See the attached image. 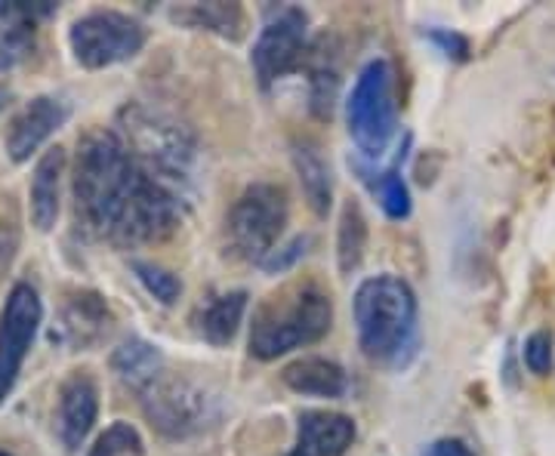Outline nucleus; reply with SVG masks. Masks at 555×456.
Segmentation results:
<instances>
[{
  "instance_id": "nucleus-1",
  "label": "nucleus",
  "mask_w": 555,
  "mask_h": 456,
  "mask_svg": "<svg viewBox=\"0 0 555 456\" xmlns=\"http://www.w3.org/2000/svg\"><path fill=\"white\" fill-rule=\"evenodd\" d=\"M72 192L83 232L120 250L170 238L192 207V195L142 164L115 127L78 142Z\"/></svg>"
},
{
  "instance_id": "nucleus-2",
  "label": "nucleus",
  "mask_w": 555,
  "mask_h": 456,
  "mask_svg": "<svg viewBox=\"0 0 555 456\" xmlns=\"http://www.w3.org/2000/svg\"><path fill=\"white\" fill-rule=\"evenodd\" d=\"M358 349L386 370H408L420 355V299L401 275L383 272L358 284L352 299Z\"/></svg>"
},
{
  "instance_id": "nucleus-3",
  "label": "nucleus",
  "mask_w": 555,
  "mask_h": 456,
  "mask_svg": "<svg viewBox=\"0 0 555 456\" xmlns=\"http://www.w3.org/2000/svg\"><path fill=\"white\" fill-rule=\"evenodd\" d=\"M115 133L160 179H167L170 185H177L179 192L195 198L201 148L195 133L182 120L160 112V108H152V105L130 102L118 112Z\"/></svg>"
},
{
  "instance_id": "nucleus-4",
  "label": "nucleus",
  "mask_w": 555,
  "mask_h": 456,
  "mask_svg": "<svg viewBox=\"0 0 555 456\" xmlns=\"http://www.w3.org/2000/svg\"><path fill=\"white\" fill-rule=\"evenodd\" d=\"M334 327V299L318 284H297L269 297L254 315L247 352L257 361H278L324 339Z\"/></svg>"
},
{
  "instance_id": "nucleus-5",
  "label": "nucleus",
  "mask_w": 555,
  "mask_h": 456,
  "mask_svg": "<svg viewBox=\"0 0 555 456\" xmlns=\"http://www.w3.org/2000/svg\"><path fill=\"white\" fill-rule=\"evenodd\" d=\"M346 127L356 148L377 164L398 136V100L392 62L367 60L346 100Z\"/></svg>"
},
{
  "instance_id": "nucleus-6",
  "label": "nucleus",
  "mask_w": 555,
  "mask_h": 456,
  "mask_svg": "<svg viewBox=\"0 0 555 456\" xmlns=\"http://www.w3.org/2000/svg\"><path fill=\"white\" fill-rule=\"evenodd\" d=\"M291 219V200L278 182H254L238 195L225 217V238L238 259L262 262L281 244Z\"/></svg>"
},
{
  "instance_id": "nucleus-7",
  "label": "nucleus",
  "mask_w": 555,
  "mask_h": 456,
  "mask_svg": "<svg viewBox=\"0 0 555 456\" xmlns=\"http://www.w3.org/2000/svg\"><path fill=\"white\" fill-rule=\"evenodd\" d=\"M139 404L152 429L167 441L198 438L219 419L217 398L201 389L198 382L167 370L139 392Z\"/></svg>"
},
{
  "instance_id": "nucleus-8",
  "label": "nucleus",
  "mask_w": 555,
  "mask_h": 456,
  "mask_svg": "<svg viewBox=\"0 0 555 456\" xmlns=\"http://www.w3.org/2000/svg\"><path fill=\"white\" fill-rule=\"evenodd\" d=\"M149 43V28L120 10H90L68 28L72 60L87 71H102L137 60Z\"/></svg>"
},
{
  "instance_id": "nucleus-9",
  "label": "nucleus",
  "mask_w": 555,
  "mask_h": 456,
  "mask_svg": "<svg viewBox=\"0 0 555 456\" xmlns=\"http://www.w3.org/2000/svg\"><path fill=\"white\" fill-rule=\"evenodd\" d=\"M309 53V13L302 6H275L254 40L250 65L262 90L302 68Z\"/></svg>"
},
{
  "instance_id": "nucleus-10",
  "label": "nucleus",
  "mask_w": 555,
  "mask_h": 456,
  "mask_svg": "<svg viewBox=\"0 0 555 456\" xmlns=\"http://www.w3.org/2000/svg\"><path fill=\"white\" fill-rule=\"evenodd\" d=\"M40 324H43V302L38 290L28 281L13 284L0 309V404L16 389Z\"/></svg>"
},
{
  "instance_id": "nucleus-11",
  "label": "nucleus",
  "mask_w": 555,
  "mask_h": 456,
  "mask_svg": "<svg viewBox=\"0 0 555 456\" xmlns=\"http://www.w3.org/2000/svg\"><path fill=\"white\" fill-rule=\"evenodd\" d=\"M68 118H72V105L60 96L43 93V96L25 102L3 130V148H7L10 160L13 164L31 160V155H38L40 145L50 140Z\"/></svg>"
},
{
  "instance_id": "nucleus-12",
  "label": "nucleus",
  "mask_w": 555,
  "mask_h": 456,
  "mask_svg": "<svg viewBox=\"0 0 555 456\" xmlns=\"http://www.w3.org/2000/svg\"><path fill=\"white\" fill-rule=\"evenodd\" d=\"M100 419V386L87 370H72L56 395V432L68 454H78Z\"/></svg>"
},
{
  "instance_id": "nucleus-13",
  "label": "nucleus",
  "mask_w": 555,
  "mask_h": 456,
  "mask_svg": "<svg viewBox=\"0 0 555 456\" xmlns=\"http://www.w3.org/2000/svg\"><path fill=\"white\" fill-rule=\"evenodd\" d=\"M112 324H115V315L96 290H72L62 302L53 339H60L72 352H83V349L100 346L105 334L112 330Z\"/></svg>"
},
{
  "instance_id": "nucleus-14",
  "label": "nucleus",
  "mask_w": 555,
  "mask_h": 456,
  "mask_svg": "<svg viewBox=\"0 0 555 456\" xmlns=\"http://www.w3.org/2000/svg\"><path fill=\"white\" fill-rule=\"evenodd\" d=\"M53 13H60L56 3L38 0V3H25V0H0V71L16 68L35 50V28L38 22L50 19Z\"/></svg>"
},
{
  "instance_id": "nucleus-15",
  "label": "nucleus",
  "mask_w": 555,
  "mask_h": 456,
  "mask_svg": "<svg viewBox=\"0 0 555 456\" xmlns=\"http://www.w3.org/2000/svg\"><path fill=\"white\" fill-rule=\"evenodd\" d=\"M356 441V419L337 411H302L297 441L284 456H346Z\"/></svg>"
},
{
  "instance_id": "nucleus-16",
  "label": "nucleus",
  "mask_w": 555,
  "mask_h": 456,
  "mask_svg": "<svg viewBox=\"0 0 555 456\" xmlns=\"http://www.w3.org/2000/svg\"><path fill=\"white\" fill-rule=\"evenodd\" d=\"M62 177H65V148H47L35 164L28 182V217L38 232H53L62 210Z\"/></svg>"
},
{
  "instance_id": "nucleus-17",
  "label": "nucleus",
  "mask_w": 555,
  "mask_h": 456,
  "mask_svg": "<svg viewBox=\"0 0 555 456\" xmlns=\"http://www.w3.org/2000/svg\"><path fill=\"white\" fill-rule=\"evenodd\" d=\"M408 145H411V136L404 140L401 148H398L396 160H392V164H386V167H374L371 160L349 158V164H352V170L358 173V179L367 185V192H371L374 200L379 204V210H383L389 219H396V222L408 219L411 217V210H414L411 188H408L404 173H401V164H404V155H408Z\"/></svg>"
},
{
  "instance_id": "nucleus-18",
  "label": "nucleus",
  "mask_w": 555,
  "mask_h": 456,
  "mask_svg": "<svg viewBox=\"0 0 555 456\" xmlns=\"http://www.w3.org/2000/svg\"><path fill=\"white\" fill-rule=\"evenodd\" d=\"M281 382L297 395L327 398V401H339L352 389L346 367H339L331 357H297L281 370Z\"/></svg>"
},
{
  "instance_id": "nucleus-19",
  "label": "nucleus",
  "mask_w": 555,
  "mask_h": 456,
  "mask_svg": "<svg viewBox=\"0 0 555 456\" xmlns=\"http://www.w3.org/2000/svg\"><path fill=\"white\" fill-rule=\"evenodd\" d=\"M112 370L115 377L130 389V392H142L145 386H152L155 379L167 370V361L155 342L142 337H130L120 342L112 352Z\"/></svg>"
},
{
  "instance_id": "nucleus-20",
  "label": "nucleus",
  "mask_w": 555,
  "mask_h": 456,
  "mask_svg": "<svg viewBox=\"0 0 555 456\" xmlns=\"http://www.w3.org/2000/svg\"><path fill=\"white\" fill-rule=\"evenodd\" d=\"M247 299H250L247 290H229V294H217V297L207 299L198 309V317H195L201 337L217 349L229 346L244 324Z\"/></svg>"
},
{
  "instance_id": "nucleus-21",
  "label": "nucleus",
  "mask_w": 555,
  "mask_h": 456,
  "mask_svg": "<svg viewBox=\"0 0 555 456\" xmlns=\"http://www.w3.org/2000/svg\"><path fill=\"white\" fill-rule=\"evenodd\" d=\"M294 170H297L299 185H302V195L306 204L312 207L315 217H327L331 207H334V177H331V167L327 160L321 158L312 142H294Z\"/></svg>"
},
{
  "instance_id": "nucleus-22",
  "label": "nucleus",
  "mask_w": 555,
  "mask_h": 456,
  "mask_svg": "<svg viewBox=\"0 0 555 456\" xmlns=\"http://www.w3.org/2000/svg\"><path fill=\"white\" fill-rule=\"evenodd\" d=\"M324 43L327 40L309 43V53L302 62L309 68V108L321 120L331 118L339 93V56Z\"/></svg>"
},
{
  "instance_id": "nucleus-23",
  "label": "nucleus",
  "mask_w": 555,
  "mask_h": 456,
  "mask_svg": "<svg viewBox=\"0 0 555 456\" xmlns=\"http://www.w3.org/2000/svg\"><path fill=\"white\" fill-rule=\"evenodd\" d=\"M170 19L198 31H210L225 40H241L247 28V13L241 3H189V6H173Z\"/></svg>"
},
{
  "instance_id": "nucleus-24",
  "label": "nucleus",
  "mask_w": 555,
  "mask_h": 456,
  "mask_svg": "<svg viewBox=\"0 0 555 456\" xmlns=\"http://www.w3.org/2000/svg\"><path fill=\"white\" fill-rule=\"evenodd\" d=\"M367 217L356 198L343 200L337 225V265L343 278H352L367 253Z\"/></svg>"
},
{
  "instance_id": "nucleus-25",
  "label": "nucleus",
  "mask_w": 555,
  "mask_h": 456,
  "mask_svg": "<svg viewBox=\"0 0 555 456\" xmlns=\"http://www.w3.org/2000/svg\"><path fill=\"white\" fill-rule=\"evenodd\" d=\"M87 456H145V441L139 435V429L127 419H115L105 432H102Z\"/></svg>"
},
{
  "instance_id": "nucleus-26",
  "label": "nucleus",
  "mask_w": 555,
  "mask_h": 456,
  "mask_svg": "<svg viewBox=\"0 0 555 456\" xmlns=\"http://www.w3.org/2000/svg\"><path fill=\"white\" fill-rule=\"evenodd\" d=\"M130 269H133V275H137L139 284L145 287V294L158 299L160 305H173V302L182 297V281H179L170 269L158 265V262L133 259V262H130Z\"/></svg>"
},
{
  "instance_id": "nucleus-27",
  "label": "nucleus",
  "mask_w": 555,
  "mask_h": 456,
  "mask_svg": "<svg viewBox=\"0 0 555 456\" xmlns=\"http://www.w3.org/2000/svg\"><path fill=\"white\" fill-rule=\"evenodd\" d=\"M553 357H555V339L546 327L531 330V334L525 337V346H521V361H525V367H528L534 377H550V374H553Z\"/></svg>"
},
{
  "instance_id": "nucleus-28",
  "label": "nucleus",
  "mask_w": 555,
  "mask_h": 456,
  "mask_svg": "<svg viewBox=\"0 0 555 456\" xmlns=\"http://www.w3.org/2000/svg\"><path fill=\"white\" fill-rule=\"evenodd\" d=\"M309 244H312L309 235H297V238H291L287 244H278L275 250L259 262V269L269 272V275H284V272H291L299 259L309 253Z\"/></svg>"
},
{
  "instance_id": "nucleus-29",
  "label": "nucleus",
  "mask_w": 555,
  "mask_h": 456,
  "mask_svg": "<svg viewBox=\"0 0 555 456\" xmlns=\"http://www.w3.org/2000/svg\"><path fill=\"white\" fill-rule=\"evenodd\" d=\"M423 35H426V40L436 47L444 60L466 62L469 60V53H473L469 38H466V35H460V31H451V28H426Z\"/></svg>"
},
{
  "instance_id": "nucleus-30",
  "label": "nucleus",
  "mask_w": 555,
  "mask_h": 456,
  "mask_svg": "<svg viewBox=\"0 0 555 456\" xmlns=\"http://www.w3.org/2000/svg\"><path fill=\"white\" fill-rule=\"evenodd\" d=\"M20 219L7 217V213H0V281H3V275L13 269V259H16V253H20Z\"/></svg>"
},
{
  "instance_id": "nucleus-31",
  "label": "nucleus",
  "mask_w": 555,
  "mask_h": 456,
  "mask_svg": "<svg viewBox=\"0 0 555 456\" xmlns=\"http://www.w3.org/2000/svg\"><path fill=\"white\" fill-rule=\"evenodd\" d=\"M420 456H476V454H473V447H469L463 438H438V441H433L429 447H423V454Z\"/></svg>"
},
{
  "instance_id": "nucleus-32",
  "label": "nucleus",
  "mask_w": 555,
  "mask_h": 456,
  "mask_svg": "<svg viewBox=\"0 0 555 456\" xmlns=\"http://www.w3.org/2000/svg\"><path fill=\"white\" fill-rule=\"evenodd\" d=\"M10 100H13V96H10V90H7V87L0 83V112H3L7 105H10Z\"/></svg>"
},
{
  "instance_id": "nucleus-33",
  "label": "nucleus",
  "mask_w": 555,
  "mask_h": 456,
  "mask_svg": "<svg viewBox=\"0 0 555 456\" xmlns=\"http://www.w3.org/2000/svg\"><path fill=\"white\" fill-rule=\"evenodd\" d=\"M0 456H13V454H7V451H0Z\"/></svg>"
}]
</instances>
